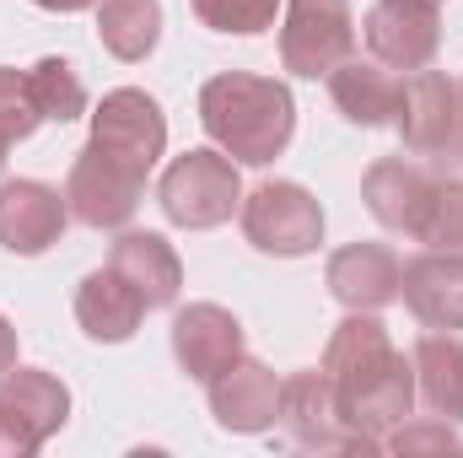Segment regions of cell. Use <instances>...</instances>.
<instances>
[{"label":"cell","mask_w":463,"mask_h":458,"mask_svg":"<svg viewBox=\"0 0 463 458\" xmlns=\"http://www.w3.org/2000/svg\"><path fill=\"white\" fill-rule=\"evenodd\" d=\"M43 124L38 103H33V87H27V71H11L0 65V140H27L33 129Z\"/></svg>","instance_id":"cell-25"},{"label":"cell","mask_w":463,"mask_h":458,"mask_svg":"<svg viewBox=\"0 0 463 458\" xmlns=\"http://www.w3.org/2000/svg\"><path fill=\"white\" fill-rule=\"evenodd\" d=\"M237 216H242V237L259 253H275V259H302V253H313L324 243V205H318V195L291 184V178H269L253 195H242Z\"/></svg>","instance_id":"cell-5"},{"label":"cell","mask_w":463,"mask_h":458,"mask_svg":"<svg viewBox=\"0 0 463 458\" xmlns=\"http://www.w3.org/2000/svg\"><path fill=\"white\" fill-rule=\"evenodd\" d=\"M415 399L442 415V421H463V340L453 329H437V335H420L415 340Z\"/></svg>","instance_id":"cell-20"},{"label":"cell","mask_w":463,"mask_h":458,"mask_svg":"<svg viewBox=\"0 0 463 458\" xmlns=\"http://www.w3.org/2000/svg\"><path fill=\"white\" fill-rule=\"evenodd\" d=\"M33 5H43V11H87L98 0H33Z\"/></svg>","instance_id":"cell-30"},{"label":"cell","mask_w":463,"mask_h":458,"mask_svg":"<svg viewBox=\"0 0 463 458\" xmlns=\"http://www.w3.org/2000/svg\"><path fill=\"white\" fill-rule=\"evenodd\" d=\"M205 388H211V415H216L222 432L259 437V432H269L280 421V377L253 356H237Z\"/></svg>","instance_id":"cell-15"},{"label":"cell","mask_w":463,"mask_h":458,"mask_svg":"<svg viewBox=\"0 0 463 458\" xmlns=\"http://www.w3.org/2000/svg\"><path fill=\"white\" fill-rule=\"evenodd\" d=\"M0 410L16 415L38 443H49L71 421V388L43 367H11L0 377Z\"/></svg>","instance_id":"cell-21"},{"label":"cell","mask_w":463,"mask_h":458,"mask_svg":"<svg viewBox=\"0 0 463 458\" xmlns=\"http://www.w3.org/2000/svg\"><path fill=\"white\" fill-rule=\"evenodd\" d=\"M16 367V329H11V319L0 313V377Z\"/></svg>","instance_id":"cell-28"},{"label":"cell","mask_w":463,"mask_h":458,"mask_svg":"<svg viewBox=\"0 0 463 458\" xmlns=\"http://www.w3.org/2000/svg\"><path fill=\"white\" fill-rule=\"evenodd\" d=\"M426 5H442V0H426Z\"/></svg>","instance_id":"cell-32"},{"label":"cell","mask_w":463,"mask_h":458,"mask_svg":"<svg viewBox=\"0 0 463 458\" xmlns=\"http://www.w3.org/2000/svg\"><path fill=\"white\" fill-rule=\"evenodd\" d=\"M404 308L426 329H463V253L458 248H426L404 264L399 286Z\"/></svg>","instance_id":"cell-16"},{"label":"cell","mask_w":463,"mask_h":458,"mask_svg":"<svg viewBox=\"0 0 463 458\" xmlns=\"http://www.w3.org/2000/svg\"><path fill=\"white\" fill-rule=\"evenodd\" d=\"M366 211L426 248H463V173L420 157H377L361 178Z\"/></svg>","instance_id":"cell-2"},{"label":"cell","mask_w":463,"mask_h":458,"mask_svg":"<svg viewBox=\"0 0 463 458\" xmlns=\"http://www.w3.org/2000/svg\"><path fill=\"white\" fill-rule=\"evenodd\" d=\"M393 124H399V140H404L410 157L448 167L453 140H458V81H448L431 65L426 71H410Z\"/></svg>","instance_id":"cell-10"},{"label":"cell","mask_w":463,"mask_h":458,"mask_svg":"<svg viewBox=\"0 0 463 458\" xmlns=\"http://www.w3.org/2000/svg\"><path fill=\"white\" fill-rule=\"evenodd\" d=\"M146 313H151L146 297H140L118 270H92V275L76 286V324L87 329V340H98V345L129 340Z\"/></svg>","instance_id":"cell-18"},{"label":"cell","mask_w":463,"mask_h":458,"mask_svg":"<svg viewBox=\"0 0 463 458\" xmlns=\"http://www.w3.org/2000/svg\"><path fill=\"white\" fill-rule=\"evenodd\" d=\"M71 222V205L54 184H38V178H11L0 184V248L5 253H49Z\"/></svg>","instance_id":"cell-14"},{"label":"cell","mask_w":463,"mask_h":458,"mask_svg":"<svg viewBox=\"0 0 463 458\" xmlns=\"http://www.w3.org/2000/svg\"><path fill=\"white\" fill-rule=\"evenodd\" d=\"M156 200H162L173 227H184V232L222 227V222H232V211L242 205L237 162L222 146H194V151L167 162V173L156 184Z\"/></svg>","instance_id":"cell-4"},{"label":"cell","mask_w":463,"mask_h":458,"mask_svg":"<svg viewBox=\"0 0 463 458\" xmlns=\"http://www.w3.org/2000/svg\"><path fill=\"white\" fill-rule=\"evenodd\" d=\"M280 426L291 432L297 448H313V453H383V443L345 426L324 367L280 377Z\"/></svg>","instance_id":"cell-7"},{"label":"cell","mask_w":463,"mask_h":458,"mask_svg":"<svg viewBox=\"0 0 463 458\" xmlns=\"http://www.w3.org/2000/svg\"><path fill=\"white\" fill-rule=\"evenodd\" d=\"M92 146H103L114 162H124L129 173L151 178V167L162 162L167 151V119H162V103L140 87H118L98 103L92 114Z\"/></svg>","instance_id":"cell-8"},{"label":"cell","mask_w":463,"mask_h":458,"mask_svg":"<svg viewBox=\"0 0 463 458\" xmlns=\"http://www.w3.org/2000/svg\"><path fill=\"white\" fill-rule=\"evenodd\" d=\"M355 49V16L350 0H286V27H280V65L302 81L329 76L345 65Z\"/></svg>","instance_id":"cell-6"},{"label":"cell","mask_w":463,"mask_h":458,"mask_svg":"<svg viewBox=\"0 0 463 458\" xmlns=\"http://www.w3.org/2000/svg\"><path fill=\"white\" fill-rule=\"evenodd\" d=\"M200 124L232 162L269 167L297 135V103H291V87L275 76L222 71L200 87Z\"/></svg>","instance_id":"cell-3"},{"label":"cell","mask_w":463,"mask_h":458,"mask_svg":"<svg viewBox=\"0 0 463 458\" xmlns=\"http://www.w3.org/2000/svg\"><path fill=\"white\" fill-rule=\"evenodd\" d=\"M329 297L345 308V313H383L388 302H399V286H404V264L388 243H345L329 253Z\"/></svg>","instance_id":"cell-12"},{"label":"cell","mask_w":463,"mask_h":458,"mask_svg":"<svg viewBox=\"0 0 463 458\" xmlns=\"http://www.w3.org/2000/svg\"><path fill=\"white\" fill-rule=\"evenodd\" d=\"M5 151H11V140H0V167H5Z\"/></svg>","instance_id":"cell-31"},{"label":"cell","mask_w":463,"mask_h":458,"mask_svg":"<svg viewBox=\"0 0 463 458\" xmlns=\"http://www.w3.org/2000/svg\"><path fill=\"white\" fill-rule=\"evenodd\" d=\"M448 448H458V432H453V421H442V415L399 421V426L383 437V453H448Z\"/></svg>","instance_id":"cell-26"},{"label":"cell","mask_w":463,"mask_h":458,"mask_svg":"<svg viewBox=\"0 0 463 458\" xmlns=\"http://www.w3.org/2000/svg\"><path fill=\"white\" fill-rule=\"evenodd\" d=\"M242 356V324L222 302H189L173 313V361L194 383L222 377L232 361Z\"/></svg>","instance_id":"cell-13"},{"label":"cell","mask_w":463,"mask_h":458,"mask_svg":"<svg viewBox=\"0 0 463 458\" xmlns=\"http://www.w3.org/2000/svg\"><path fill=\"white\" fill-rule=\"evenodd\" d=\"M366 49L388 71H426L442 49V5L377 0L366 11Z\"/></svg>","instance_id":"cell-11"},{"label":"cell","mask_w":463,"mask_h":458,"mask_svg":"<svg viewBox=\"0 0 463 458\" xmlns=\"http://www.w3.org/2000/svg\"><path fill=\"white\" fill-rule=\"evenodd\" d=\"M140 189H146V178L140 173H129L124 162H114L103 146H81L76 151V162H71V178H65V205H71V216L81 222V227H124L135 211H140Z\"/></svg>","instance_id":"cell-9"},{"label":"cell","mask_w":463,"mask_h":458,"mask_svg":"<svg viewBox=\"0 0 463 458\" xmlns=\"http://www.w3.org/2000/svg\"><path fill=\"white\" fill-rule=\"evenodd\" d=\"M98 38L114 60L140 65L162 38V0H98Z\"/></svg>","instance_id":"cell-22"},{"label":"cell","mask_w":463,"mask_h":458,"mask_svg":"<svg viewBox=\"0 0 463 458\" xmlns=\"http://www.w3.org/2000/svg\"><path fill=\"white\" fill-rule=\"evenodd\" d=\"M448 173H463V87H458V140H453V157H448Z\"/></svg>","instance_id":"cell-29"},{"label":"cell","mask_w":463,"mask_h":458,"mask_svg":"<svg viewBox=\"0 0 463 458\" xmlns=\"http://www.w3.org/2000/svg\"><path fill=\"white\" fill-rule=\"evenodd\" d=\"M109 270H118L146 297V308H173L184 291V259L162 232H118L109 248Z\"/></svg>","instance_id":"cell-17"},{"label":"cell","mask_w":463,"mask_h":458,"mask_svg":"<svg viewBox=\"0 0 463 458\" xmlns=\"http://www.w3.org/2000/svg\"><path fill=\"white\" fill-rule=\"evenodd\" d=\"M38 448H43V443H38L16 415L0 410V458H27V453H38Z\"/></svg>","instance_id":"cell-27"},{"label":"cell","mask_w":463,"mask_h":458,"mask_svg":"<svg viewBox=\"0 0 463 458\" xmlns=\"http://www.w3.org/2000/svg\"><path fill=\"white\" fill-rule=\"evenodd\" d=\"M27 87H33L38 114L54 119V124H71V119L87 114V81H81L76 65L60 60V54H43V60L27 71Z\"/></svg>","instance_id":"cell-23"},{"label":"cell","mask_w":463,"mask_h":458,"mask_svg":"<svg viewBox=\"0 0 463 458\" xmlns=\"http://www.w3.org/2000/svg\"><path fill=\"white\" fill-rule=\"evenodd\" d=\"M324 377L350 432L383 443L415 410V361L388 340L377 313H345L324 345Z\"/></svg>","instance_id":"cell-1"},{"label":"cell","mask_w":463,"mask_h":458,"mask_svg":"<svg viewBox=\"0 0 463 458\" xmlns=\"http://www.w3.org/2000/svg\"><path fill=\"white\" fill-rule=\"evenodd\" d=\"M329 98H335V109L350 124L377 129V124H393L399 98H404V81L388 65H377V60H345V65L329 71Z\"/></svg>","instance_id":"cell-19"},{"label":"cell","mask_w":463,"mask_h":458,"mask_svg":"<svg viewBox=\"0 0 463 458\" xmlns=\"http://www.w3.org/2000/svg\"><path fill=\"white\" fill-rule=\"evenodd\" d=\"M189 5L211 33H237V38L275 27V11H280V0H189Z\"/></svg>","instance_id":"cell-24"}]
</instances>
